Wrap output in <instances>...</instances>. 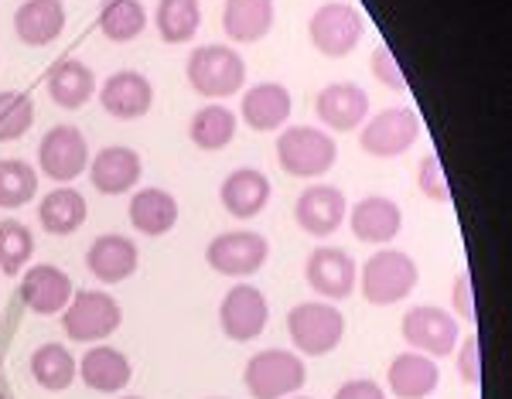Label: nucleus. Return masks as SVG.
<instances>
[{"label": "nucleus", "instance_id": "obj_1", "mask_svg": "<svg viewBox=\"0 0 512 399\" xmlns=\"http://www.w3.org/2000/svg\"><path fill=\"white\" fill-rule=\"evenodd\" d=\"M188 82L205 99L236 96L246 82V62L229 45H198L188 55Z\"/></svg>", "mask_w": 512, "mask_h": 399}, {"label": "nucleus", "instance_id": "obj_2", "mask_svg": "<svg viewBox=\"0 0 512 399\" xmlns=\"http://www.w3.org/2000/svg\"><path fill=\"white\" fill-rule=\"evenodd\" d=\"M338 157L335 140L318 127H287L277 137V161L291 178H321Z\"/></svg>", "mask_w": 512, "mask_h": 399}, {"label": "nucleus", "instance_id": "obj_3", "mask_svg": "<svg viewBox=\"0 0 512 399\" xmlns=\"http://www.w3.org/2000/svg\"><path fill=\"white\" fill-rule=\"evenodd\" d=\"M417 287V263L400 249H379L373 260L362 266V294L369 304L390 307L410 297Z\"/></svg>", "mask_w": 512, "mask_h": 399}, {"label": "nucleus", "instance_id": "obj_4", "mask_svg": "<svg viewBox=\"0 0 512 399\" xmlns=\"http://www.w3.org/2000/svg\"><path fill=\"white\" fill-rule=\"evenodd\" d=\"M243 379L253 399H284L304 386L308 369H304V362L297 359L294 352L267 348V352H256L253 359L246 362Z\"/></svg>", "mask_w": 512, "mask_h": 399}, {"label": "nucleus", "instance_id": "obj_5", "mask_svg": "<svg viewBox=\"0 0 512 399\" xmlns=\"http://www.w3.org/2000/svg\"><path fill=\"white\" fill-rule=\"evenodd\" d=\"M120 321H123V311L110 294H103V290H76L69 307H65L62 328L72 342L89 345V342L110 338L113 331L120 328Z\"/></svg>", "mask_w": 512, "mask_h": 399}, {"label": "nucleus", "instance_id": "obj_6", "mask_svg": "<svg viewBox=\"0 0 512 399\" xmlns=\"http://www.w3.org/2000/svg\"><path fill=\"white\" fill-rule=\"evenodd\" d=\"M287 331H291V342L301 348L304 355H328L342 345L345 338V318L338 314L332 304H297L287 314Z\"/></svg>", "mask_w": 512, "mask_h": 399}, {"label": "nucleus", "instance_id": "obj_7", "mask_svg": "<svg viewBox=\"0 0 512 399\" xmlns=\"http://www.w3.org/2000/svg\"><path fill=\"white\" fill-rule=\"evenodd\" d=\"M362 18L359 11L349 4H321L308 21V35H311V45L318 48L321 55L328 58H345L355 52V45L362 41Z\"/></svg>", "mask_w": 512, "mask_h": 399}, {"label": "nucleus", "instance_id": "obj_8", "mask_svg": "<svg viewBox=\"0 0 512 399\" xmlns=\"http://www.w3.org/2000/svg\"><path fill=\"white\" fill-rule=\"evenodd\" d=\"M461 338L458 318L444 307H427L420 304L414 311H407L403 318V342L414 345V352L431 355V359H444V355H454Z\"/></svg>", "mask_w": 512, "mask_h": 399}, {"label": "nucleus", "instance_id": "obj_9", "mask_svg": "<svg viewBox=\"0 0 512 399\" xmlns=\"http://www.w3.org/2000/svg\"><path fill=\"white\" fill-rule=\"evenodd\" d=\"M420 116L410 106H393V110L376 113L369 123H362L359 144L373 157H400L417 144Z\"/></svg>", "mask_w": 512, "mask_h": 399}, {"label": "nucleus", "instance_id": "obj_10", "mask_svg": "<svg viewBox=\"0 0 512 399\" xmlns=\"http://www.w3.org/2000/svg\"><path fill=\"white\" fill-rule=\"evenodd\" d=\"M270 256V243L260 232H222L205 249V260L222 277H253Z\"/></svg>", "mask_w": 512, "mask_h": 399}, {"label": "nucleus", "instance_id": "obj_11", "mask_svg": "<svg viewBox=\"0 0 512 399\" xmlns=\"http://www.w3.org/2000/svg\"><path fill=\"white\" fill-rule=\"evenodd\" d=\"M267 321H270V304L260 287L239 284L222 297L219 324H222V331H226L229 342H253V338L263 335Z\"/></svg>", "mask_w": 512, "mask_h": 399}, {"label": "nucleus", "instance_id": "obj_12", "mask_svg": "<svg viewBox=\"0 0 512 399\" xmlns=\"http://www.w3.org/2000/svg\"><path fill=\"white\" fill-rule=\"evenodd\" d=\"M38 164L45 171V178L52 181H76L82 171L89 168V147L86 137L69 127V123H59L41 137L38 144Z\"/></svg>", "mask_w": 512, "mask_h": 399}, {"label": "nucleus", "instance_id": "obj_13", "mask_svg": "<svg viewBox=\"0 0 512 399\" xmlns=\"http://www.w3.org/2000/svg\"><path fill=\"white\" fill-rule=\"evenodd\" d=\"M304 277H308L311 290H318L321 297H328V301H345L355 290V260L345 249L321 246L308 256Z\"/></svg>", "mask_w": 512, "mask_h": 399}, {"label": "nucleus", "instance_id": "obj_14", "mask_svg": "<svg viewBox=\"0 0 512 399\" xmlns=\"http://www.w3.org/2000/svg\"><path fill=\"white\" fill-rule=\"evenodd\" d=\"M345 195L335 185H311L294 205V219L308 236H332L345 222Z\"/></svg>", "mask_w": 512, "mask_h": 399}, {"label": "nucleus", "instance_id": "obj_15", "mask_svg": "<svg viewBox=\"0 0 512 399\" xmlns=\"http://www.w3.org/2000/svg\"><path fill=\"white\" fill-rule=\"evenodd\" d=\"M21 301L35 314H59L72 301V277L52 263L28 266L21 277Z\"/></svg>", "mask_w": 512, "mask_h": 399}, {"label": "nucleus", "instance_id": "obj_16", "mask_svg": "<svg viewBox=\"0 0 512 399\" xmlns=\"http://www.w3.org/2000/svg\"><path fill=\"white\" fill-rule=\"evenodd\" d=\"M315 113H318V120L325 123V127L349 133V130L366 123L369 96H366V89L355 86V82H332V86H325L318 93Z\"/></svg>", "mask_w": 512, "mask_h": 399}, {"label": "nucleus", "instance_id": "obj_17", "mask_svg": "<svg viewBox=\"0 0 512 399\" xmlns=\"http://www.w3.org/2000/svg\"><path fill=\"white\" fill-rule=\"evenodd\" d=\"M99 103L110 116L117 120H140L147 110L154 106V86L147 76L127 69V72H113L110 79L99 89Z\"/></svg>", "mask_w": 512, "mask_h": 399}, {"label": "nucleus", "instance_id": "obj_18", "mask_svg": "<svg viewBox=\"0 0 512 399\" xmlns=\"http://www.w3.org/2000/svg\"><path fill=\"white\" fill-rule=\"evenodd\" d=\"M86 263H89V273L103 284H123L127 277H134L137 263H140V253H137V243L120 232H110V236H99L86 253Z\"/></svg>", "mask_w": 512, "mask_h": 399}, {"label": "nucleus", "instance_id": "obj_19", "mask_svg": "<svg viewBox=\"0 0 512 399\" xmlns=\"http://www.w3.org/2000/svg\"><path fill=\"white\" fill-rule=\"evenodd\" d=\"M349 226H352V236L362 239V243H390L403 229V212L393 198L369 195L352 209Z\"/></svg>", "mask_w": 512, "mask_h": 399}, {"label": "nucleus", "instance_id": "obj_20", "mask_svg": "<svg viewBox=\"0 0 512 399\" xmlns=\"http://www.w3.org/2000/svg\"><path fill=\"white\" fill-rule=\"evenodd\" d=\"M89 178L99 195H127L140 181V157L130 147H103L89 161Z\"/></svg>", "mask_w": 512, "mask_h": 399}, {"label": "nucleus", "instance_id": "obj_21", "mask_svg": "<svg viewBox=\"0 0 512 399\" xmlns=\"http://www.w3.org/2000/svg\"><path fill=\"white\" fill-rule=\"evenodd\" d=\"M291 106H294V99L284 86H280V82H260V86L246 89L239 113H243L246 127L270 133V130L284 127V123L291 120Z\"/></svg>", "mask_w": 512, "mask_h": 399}, {"label": "nucleus", "instance_id": "obj_22", "mask_svg": "<svg viewBox=\"0 0 512 399\" xmlns=\"http://www.w3.org/2000/svg\"><path fill=\"white\" fill-rule=\"evenodd\" d=\"M270 178L263 171L256 168H239L229 174L226 181H222V205H226L229 215H236V219H253V215H260L267 209L270 202Z\"/></svg>", "mask_w": 512, "mask_h": 399}, {"label": "nucleus", "instance_id": "obj_23", "mask_svg": "<svg viewBox=\"0 0 512 399\" xmlns=\"http://www.w3.org/2000/svg\"><path fill=\"white\" fill-rule=\"evenodd\" d=\"M14 31L31 48L52 45L65 31V4L62 0H24L14 14Z\"/></svg>", "mask_w": 512, "mask_h": 399}, {"label": "nucleus", "instance_id": "obj_24", "mask_svg": "<svg viewBox=\"0 0 512 399\" xmlns=\"http://www.w3.org/2000/svg\"><path fill=\"white\" fill-rule=\"evenodd\" d=\"M222 28L236 45L263 41L274 28V0H226L222 7Z\"/></svg>", "mask_w": 512, "mask_h": 399}, {"label": "nucleus", "instance_id": "obj_25", "mask_svg": "<svg viewBox=\"0 0 512 399\" xmlns=\"http://www.w3.org/2000/svg\"><path fill=\"white\" fill-rule=\"evenodd\" d=\"M79 379L86 382L96 393H120L127 389V382L134 379V369H130V359L123 352L110 345L89 348L79 362Z\"/></svg>", "mask_w": 512, "mask_h": 399}, {"label": "nucleus", "instance_id": "obj_26", "mask_svg": "<svg viewBox=\"0 0 512 399\" xmlns=\"http://www.w3.org/2000/svg\"><path fill=\"white\" fill-rule=\"evenodd\" d=\"M178 212H181L178 198L164 188H140L137 195L130 198V226L151 239L175 229Z\"/></svg>", "mask_w": 512, "mask_h": 399}, {"label": "nucleus", "instance_id": "obj_27", "mask_svg": "<svg viewBox=\"0 0 512 399\" xmlns=\"http://www.w3.org/2000/svg\"><path fill=\"white\" fill-rule=\"evenodd\" d=\"M390 389L400 399H427L441 382V369L434 365L431 355L403 352L390 362Z\"/></svg>", "mask_w": 512, "mask_h": 399}, {"label": "nucleus", "instance_id": "obj_28", "mask_svg": "<svg viewBox=\"0 0 512 399\" xmlns=\"http://www.w3.org/2000/svg\"><path fill=\"white\" fill-rule=\"evenodd\" d=\"M48 96L62 106V110H79L96 96V76L89 65H82L79 58H62L48 72Z\"/></svg>", "mask_w": 512, "mask_h": 399}, {"label": "nucleus", "instance_id": "obj_29", "mask_svg": "<svg viewBox=\"0 0 512 399\" xmlns=\"http://www.w3.org/2000/svg\"><path fill=\"white\" fill-rule=\"evenodd\" d=\"M86 198L79 195L76 188H55L48 191L45 198H41L38 205V219L45 232H52V236H72L82 222H86Z\"/></svg>", "mask_w": 512, "mask_h": 399}, {"label": "nucleus", "instance_id": "obj_30", "mask_svg": "<svg viewBox=\"0 0 512 399\" xmlns=\"http://www.w3.org/2000/svg\"><path fill=\"white\" fill-rule=\"evenodd\" d=\"M31 376H35L38 386L48 389V393H62V389H69L72 382H76L79 362L72 359V352L65 345L45 342L31 355Z\"/></svg>", "mask_w": 512, "mask_h": 399}, {"label": "nucleus", "instance_id": "obj_31", "mask_svg": "<svg viewBox=\"0 0 512 399\" xmlns=\"http://www.w3.org/2000/svg\"><path fill=\"white\" fill-rule=\"evenodd\" d=\"M188 137H192L195 147H202V151H209V154L222 151V147H229L236 137V113L222 103L202 106V110L192 116V123H188Z\"/></svg>", "mask_w": 512, "mask_h": 399}, {"label": "nucleus", "instance_id": "obj_32", "mask_svg": "<svg viewBox=\"0 0 512 399\" xmlns=\"http://www.w3.org/2000/svg\"><path fill=\"white\" fill-rule=\"evenodd\" d=\"M154 24H158V35L168 45H185V41L195 38L198 24H202V7H198V0H158Z\"/></svg>", "mask_w": 512, "mask_h": 399}, {"label": "nucleus", "instance_id": "obj_33", "mask_svg": "<svg viewBox=\"0 0 512 399\" xmlns=\"http://www.w3.org/2000/svg\"><path fill=\"white\" fill-rule=\"evenodd\" d=\"M147 28V11L140 0H106L99 11V31L110 41H134Z\"/></svg>", "mask_w": 512, "mask_h": 399}, {"label": "nucleus", "instance_id": "obj_34", "mask_svg": "<svg viewBox=\"0 0 512 399\" xmlns=\"http://www.w3.org/2000/svg\"><path fill=\"white\" fill-rule=\"evenodd\" d=\"M38 191V171L28 161H0V209H21L35 198Z\"/></svg>", "mask_w": 512, "mask_h": 399}, {"label": "nucleus", "instance_id": "obj_35", "mask_svg": "<svg viewBox=\"0 0 512 399\" xmlns=\"http://www.w3.org/2000/svg\"><path fill=\"white\" fill-rule=\"evenodd\" d=\"M31 253H35V236H31V229L18 219L0 222V270H4L7 277H18V270H24Z\"/></svg>", "mask_w": 512, "mask_h": 399}, {"label": "nucleus", "instance_id": "obj_36", "mask_svg": "<svg viewBox=\"0 0 512 399\" xmlns=\"http://www.w3.org/2000/svg\"><path fill=\"white\" fill-rule=\"evenodd\" d=\"M35 123V106H31L28 93H0V144L24 137Z\"/></svg>", "mask_w": 512, "mask_h": 399}, {"label": "nucleus", "instance_id": "obj_37", "mask_svg": "<svg viewBox=\"0 0 512 399\" xmlns=\"http://www.w3.org/2000/svg\"><path fill=\"white\" fill-rule=\"evenodd\" d=\"M417 185H420V191H424L427 198H431V202H451V185H448V178H444L441 157H437V154L420 157Z\"/></svg>", "mask_w": 512, "mask_h": 399}, {"label": "nucleus", "instance_id": "obj_38", "mask_svg": "<svg viewBox=\"0 0 512 399\" xmlns=\"http://www.w3.org/2000/svg\"><path fill=\"white\" fill-rule=\"evenodd\" d=\"M369 69H373V76L383 82V86H390V89H407V76L400 72V62L393 58V52L386 45H379L373 58H369Z\"/></svg>", "mask_w": 512, "mask_h": 399}, {"label": "nucleus", "instance_id": "obj_39", "mask_svg": "<svg viewBox=\"0 0 512 399\" xmlns=\"http://www.w3.org/2000/svg\"><path fill=\"white\" fill-rule=\"evenodd\" d=\"M451 301H454V318L475 321V294H472V273L468 270H461L458 280H454Z\"/></svg>", "mask_w": 512, "mask_h": 399}, {"label": "nucleus", "instance_id": "obj_40", "mask_svg": "<svg viewBox=\"0 0 512 399\" xmlns=\"http://www.w3.org/2000/svg\"><path fill=\"white\" fill-rule=\"evenodd\" d=\"M458 372L468 386L482 382V359H478V335H468L458 348Z\"/></svg>", "mask_w": 512, "mask_h": 399}, {"label": "nucleus", "instance_id": "obj_41", "mask_svg": "<svg viewBox=\"0 0 512 399\" xmlns=\"http://www.w3.org/2000/svg\"><path fill=\"white\" fill-rule=\"evenodd\" d=\"M335 399H386V393L373 379H352V382H345V386H338Z\"/></svg>", "mask_w": 512, "mask_h": 399}, {"label": "nucleus", "instance_id": "obj_42", "mask_svg": "<svg viewBox=\"0 0 512 399\" xmlns=\"http://www.w3.org/2000/svg\"><path fill=\"white\" fill-rule=\"evenodd\" d=\"M123 399H140V396H123Z\"/></svg>", "mask_w": 512, "mask_h": 399}, {"label": "nucleus", "instance_id": "obj_43", "mask_svg": "<svg viewBox=\"0 0 512 399\" xmlns=\"http://www.w3.org/2000/svg\"><path fill=\"white\" fill-rule=\"evenodd\" d=\"M0 399H4V393H0Z\"/></svg>", "mask_w": 512, "mask_h": 399}, {"label": "nucleus", "instance_id": "obj_44", "mask_svg": "<svg viewBox=\"0 0 512 399\" xmlns=\"http://www.w3.org/2000/svg\"><path fill=\"white\" fill-rule=\"evenodd\" d=\"M301 399H304V396H301Z\"/></svg>", "mask_w": 512, "mask_h": 399}]
</instances>
